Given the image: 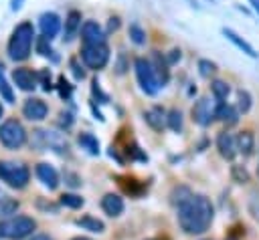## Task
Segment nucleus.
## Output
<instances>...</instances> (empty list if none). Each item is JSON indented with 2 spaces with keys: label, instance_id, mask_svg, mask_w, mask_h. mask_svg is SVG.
<instances>
[{
  "label": "nucleus",
  "instance_id": "1",
  "mask_svg": "<svg viewBox=\"0 0 259 240\" xmlns=\"http://www.w3.org/2000/svg\"><path fill=\"white\" fill-rule=\"evenodd\" d=\"M178 226L186 234H204L214 218V208L210 200L202 194H192L186 202L178 206Z\"/></svg>",
  "mask_w": 259,
  "mask_h": 240
},
{
  "label": "nucleus",
  "instance_id": "2",
  "mask_svg": "<svg viewBox=\"0 0 259 240\" xmlns=\"http://www.w3.org/2000/svg\"><path fill=\"white\" fill-rule=\"evenodd\" d=\"M34 42V26L32 22H20L8 40V56L12 61H26Z\"/></svg>",
  "mask_w": 259,
  "mask_h": 240
},
{
  "label": "nucleus",
  "instance_id": "3",
  "mask_svg": "<svg viewBox=\"0 0 259 240\" xmlns=\"http://www.w3.org/2000/svg\"><path fill=\"white\" fill-rule=\"evenodd\" d=\"M36 230V222L30 216H12L0 222V236L8 240H22L28 238Z\"/></svg>",
  "mask_w": 259,
  "mask_h": 240
},
{
  "label": "nucleus",
  "instance_id": "4",
  "mask_svg": "<svg viewBox=\"0 0 259 240\" xmlns=\"http://www.w3.org/2000/svg\"><path fill=\"white\" fill-rule=\"evenodd\" d=\"M30 147H34L38 151L51 149V151H57V153H67L69 143L61 133L47 131V129H34L32 135H30Z\"/></svg>",
  "mask_w": 259,
  "mask_h": 240
},
{
  "label": "nucleus",
  "instance_id": "5",
  "mask_svg": "<svg viewBox=\"0 0 259 240\" xmlns=\"http://www.w3.org/2000/svg\"><path fill=\"white\" fill-rule=\"evenodd\" d=\"M0 179L6 182L14 190H22L30 182V169L24 163L0 159Z\"/></svg>",
  "mask_w": 259,
  "mask_h": 240
},
{
  "label": "nucleus",
  "instance_id": "6",
  "mask_svg": "<svg viewBox=\"0 0 259 240\" xmlns=\"http://www.w3.org/2000/svg\"><path fill=\"white\" fill-rule=\"evenodd\" d=\"M28 139L24 125L18 119H6L0 125V143L6 149H20Z\"/></svg>",
  "mask_w": 259,
  "mask_h": 240
},
{
  "label": "nucleus",
  "instance_id": "7",
  "mask_svg": "<svg viewBox=\"0 0 259 240\" xmlns=\"http://www.w3.org/2000/svg\"><path fill=\"white\" fill-rule=\"evenodd\" d=\"M134 69H136V79H138L142 91L146 95H156L160 91V83H158V77L154 73V67H152L150 58L138 56L134 61Z\"/></svg>",
  "mask_w": 259,
  "mask_h": 240
},
{
  "label": "nucleus",
  "instance_id": "8",
  "mask_svg": "<svg viewBox=\"0 0 259 240\" xmlns=\"http://www.w3.org/2000/svg\"><path fill=\"white\" fill-rule=\"evenodd\" d=\"M81 61H83V65L87 69H93V71L103 69L107 65V61H109V46H107V42L83 46L81 48Z\"/></svg>",
  "mask_w": 259,
  "mask_h": 240
},
{
  "label": "nucleus",
  "instance_id": "9",
  "mask_svg": "<svg viewBox=\"0 0 259 240\" xmlns=\"http://www.w3.org/2000/svg\"><path fill=\"white\" fill-rule=\"evenodd\" d=\"M217 109H219V101H210V97H200L194 105H192V121L198 123L200 127H208L214 119H217Z\"/></svg>",
  "mask_w": 259,
  "mask_h": 240
},
{
  "label": "nucleus",
  "instance_id": "10",
  "mask_svg": "<svg viewBox=\"0 0 259 240\" xmlns=\"http://www.w3.org/2000/svg\"><path fill=\"white\" fill-rule=\"evenodd\" d=\"M81 40H83V46L103 44L105 42V32L95 20H85L81 24Z\"/></svg>",
  "mask_w": 259,
  "mask_h": 240
},
{
  "label": "nucleus",
  "instance_id": "11",
  "mask_svg": "<svg viewBox=\"0 0 259 240\" xmlns=\"http://www.w3.org/2000/svg\"><path fill=\"white\" fill-rule=\"evenodd\" d=\"M47 113H49V107H47V103H45L42 99H38V97H30V99H26L24 105H22V115H24L26 119H30V121H42V119L47 117Z\"/></svg>",
  "mask_w": 259,
  "mask_h": 240
},
{
  "label": "nucleus",
  "instance_id": "12",
  "mask_svg": "<svg viewBox=\"0 0 259 240\" xmlns=\"http://www.w3.org/2000/svg\"><path fill=\"white\" fill-rule=\"evenodd\" d=\"M12 81H14V85H16L20 91H32V89L36 87V83H38L36 73H32V71L26 69V67L14 69V71H12Z\"/></svg>",
  "mask_w": 259,
  "mask_h": 240
},
{
  "label": "nucleus",
  "instance_id": "13",
  "mask_svg": "<svg viewBox=\"0 0 259 240\" xmlns=\"http://www.w3.org/2000/svg\"><path fill=\"white\" fill-rule=\"evenodd\" d=\"M38 26H40L42 36L51 40V38H55V36L59 34V30H61V18H59V14H55V12H45V14H40V18H38Z\"/></svg>",
  "mask_w": 259,
  "mask_h": 240
},
{
  "label": "nucleus",
  "instance_id": "14",
  "mask_svg": "<svg viewBox=\"0 0 259 240\" xmlns=\"http://www.w3.org/2000/svg\"><path fill=\"white\" fill-rule=\"evenodd\" d=\"M217 149L219 153L225 157V159H233L239 151H237V141H235V135L229 133V131H221L219 137H217Z\"/></svg>",
  "mask_w": 259,
  "mask_h": 240
},
{
  "label": "nucleus",
  "instance_id": "15",
  "mask_svg": "<svg viewBox=\"0 0 259 240\" xmlns=\"http://www.w3.org/2000/svg\"><path fill=\"white\" fill-rule=\"evenodd\" d=\"M150 63H152V67H154V73H156V77H158L160 87H164V85L170 81V69H168L170 65H168L166 56H164V54H160L158 50H154V54H152Z\"/></svg>",
  "mask_w": 259,
  "mask_h": 240
},
{
  "label": "nucleus",
  "instance_id": "16",
  "mask_svg": "<svg viewBox=\"0 0 259 240\" xmlns=\"http://www.w3.org/2000/svg\"><path fill=\"white\" fill-rule=\"evenodd\" d=\"M123 198L119 194H105L101 198V210L109 216V218H117L123 212Z\"/></svg>",
  "mask_w": 259,
  "mask_h": 240
},
{
  "label": "nucleus",
  "instance_id": "17",
  "mask_svg": "<svg viewBox=\"0 0 259 240\" xmlns=\"http://www.w3.org/2000/svg\"><path fill=\"white\" fill-rule=\"evenodd\" d=\"M34 171H36V177L42 182V186H47L49 190H55L59 186V173H57V169L53 165H49V163H36Z\"/></svg>",
  "mask_w": 259,
  "mask_h": 240
},
{
  "label": "nucleus",
  "instance_id": "18",
  "mask_svg": "<svg viewBox=\"0 0 259 240\" xmlns=\"http://www.w3.org/2000/svg\"><path fill=\"white\" fill-rule=\"evenodd\" d=\"M223 34H225V38H227V40H231V42H233L241 52H245L247 56H251V58H257V56H259V54H257V50H255V48H253V46H251L243 36H239L233 28H227V26H225V28H223Z\"/></svg>",
  "mask_w": 259,
  "mask_h": 240
},
{
  "label": "nucleus",
  "instance_id": "19",
  "mask_svg": "<svg viewBox=\"0 0 259 240\" xmlns=\"http://www.w3.org/2000/svg\"><path fill=\"white\" fill-rule=\"evenodd\" d=\"M144 119H146V123H148L152 129L162 131L164 125H166V111H164L160 105H154V107H150V109L144 113Z\"/></svg>",
  "mask_w": 259,
  "mask_h": 240
},
{
  "label": "nucleus",
  "instance_id": "20",
  "mask_svg": "<svg viewBox=\"0 0 259 240\" xmlns=\"http://www.w3.org/2000/svg\"><path fill=\"white\" fill-rule=\"evenodd\" d=\"M81 12L79 10H69V14H67V18H65V30H63V38L65 40H71L75 34H77V30L81 28Z\"/></svg>",
  "mask_w": 259,
  "mask_h": 240
},
{
  "label": "nucleus",
  "instance_id": "21",
  "mask_svg": "<svg viewBox=\"0 0 259 240\" xmlns=\"http://www.w3.org/2000/svg\"><path fill=\"white\" fill-rule=\"evenodd\" d=\"M235 141H237V151L239 153H243V155H251L253 153V149H255V137H253V133L251 131H241L237 137H235Z\"/></svg>",
  "mask_w": 259,
  "mask_h": 240
},
{
  "label": "nucleus",
  "instance_id": "22",
  "mask_svg": "<svg viewBox=\"0 0 259 240\" xmlns=\"http://www.w3.org/2000/svg\"><path fill=\"white\" fill-rule=\"evenodd\" d=\"M217 119H221V121L227 123V125H235V123L239 121V111H237V107H233V105H229V103H219Z\"/></svg>",
  "mask_w": 259,
  "mask_h": 240
},
{
  "label": "nucleus",
  "instance_id": "23",
  "mask_svg": "<svg viewBox=\"0 0 259 240\" xmlns=\"http://www.w3.org/2000/svg\"><path fill=\"white\" fill-rule=\"evenodd\" d=\"M75 224H77L79 228L89 230V232H95V234H101V232L105 230V224H103L101 220L93 218V216H81V218L75 220Z\"/></svg>",
  "mask_w": 259,
  "mask_h": 240
},
{
  "label": "nucleus",
  "instance_id": "24",
  "mask_svg": "<svg viewBox=\"0 0 259 240\" xmlns=\"http://www.w3.org/2000/svg\"><path fill=\"white\" fill-rule=\"evenodd\" d=\"M18 210V202L14 198H8V196H0V222L12 218Z\"/></svg>",
  "mask_w": 259,
  "mask_h": 240
},
{
  "label": "nucleus",
  "instance_id": "25",
  "mask_svg": "<svg viewBox=\"0 0 259 240\" xmlns=\"http://www.w3.org/2000/svg\"><path fill=\"white\" fill-rule=\"evenodd\" d=\"M210 91H212V97H214L219 103H225V101H227V97H229V93H231V87H229V83H227V81L214 79V81L210 83Z\"/></svg>",
  "mask_w": 259,
  "mask_h": 240
},
{
  "label": "nucleus",
  "instance_id": "26",
  "mask_svg": "<svg viewBox=\"0 0 259 240\" xmlns=\"http://www.w3.org/2000/svg\"><path fill=\"white\" fill-rule=\"evenodd\" d=\"M77 141H79V145H81L87 153H91V155H97V153H99V141H97L95 135H91V133H79Z\"/></svg>",
  "mask_w": 259,
  "mask_h": 240
},
{
  "label": "nucleus",
  "instance_id": "27",
  "mask_svg": "<svg viewBox=\"0 0 259 240\" xmlns=\"http://www.w3.org/2000/svg\"><path fill=\"white\" fill-rule=\"evenodd\" d=\"M166 125L174 131V133H180L182 127H184V119H182V111L180 109H170L166 113Z\"/></svg>",
  "mask_w": 259,
  "mask_h": 240
},
{
  "label": "nucleus",
  "instance_id": "28",
  "mask_svg": "<svg viewBox=\"0 0 259 240\" xmlns=\"http://www.w3.org/2000/svg\"><path fill=\"white\" fill-rule=\"evenodd\" d=\"M119 182V188L125 192V194H130V196H140L142 192H144V186L138 182V179H134V177H117Z\"/></svg>",
  "mask_w": 259,
  "mask_h": 240
},
{
  "label": "nucleus",
  "instance_id": "29",
  "mask_svg": "<svg viewBox=\"0 0 259 240\" xmlns=\"http://www.w3.org/2000/svg\"><path fill=\"white\" fill-rule=\"evenodd\" d=\"M251 105H253L251 93L245 91V89L237 91V111H239V113H247V111L251 109Z\"/></svg>",
  "mask_w": 259,
  "mask_h": 240
},
{
  "label": "nucleus",
  "instance_id": "30",
  "mask_svg": "<svg viewBox=\"0 0 259 240\" xmlns=\"http://www.w3.org/2000/svg\"><path fill=\"white\" fill-rule=\"evenodd\" d=\"M0 97L6 103H14V93H12V89H10V85H8L6 77H4V67L2 65H0Z\"/></svg>",
  "mask_w": 259,
  "mask_h": 240
},
{
  "label": "nucleus",
  "instance_id": "31",
  "mask_svg": "<svg viewBox=\"0 0 259 240\" xmlns=\"http://www.w3.org/2000/svg\"><path fill=\"white\" fill-rule=\"evenodd\" d=\"M61 206H65V208H71V210H77V208H81L85 202H83V198L81 196H77V194H63L61 196Z\"/></svg>",
  "mask_w": 259,
  "mask_h": 240
},
{
  "label": "nucleus",
  "instance_id": "32",
  "mask_svg": "<svg viewBox=\"0 0 259 240\" xmlns=\"http://www.w3.org/2000/svg\"><path fill=\"white\" fill-rule=\"evenodd\" d=\"M130 38L136 42V44H146V30L140 26V24H130Z\"/></svg>",
  "mask_w": 259,
  "mask_h": 240
},
{
  "label": "nucleus",
  "instance_id": "33",
  "mask_svg": "<svg viewBox=\"0 0 259 240\" xmlns=\"http://www.w3.org/2000/svg\"><path fill=\"white\" fill-rule=\"evenodd\" d=\"M190 196H192V192H190L188 188H184V186L174 188V192H172V204L180 206V204H182V202H186Z\"/></svg>",
  "mask_w": 259,
  "mask_h": 240
},
{
  "label": "nucleus",
  "instance_id": "34",
  "mask_svg": "<svg viewBox=\"0 0 259 240\" xmlns=\"http://www.w3.org/2000/svg\"><path fill=\"white\" fill-rule=\"evenodd\" d=\"M198 73H200L202 77H210V75L217 73V65H214L212 61H208V58H200V61H198Z\"/></svg>",
  "mask_w": 259,
  "mask_h": 240
},
{
  "label": "nucleus",
  "instance_id": "35",
  "mask_svg": "<svg viewBox=\"0 0 259 240\" xmlns=\"http://www.w3.org/2000/svg\"><path fill=\"white\" fill-rule=\"evenodd\" d=\"M231 175H233V179L239 182V184H247V182H249V173H247V169H245L243 165H233Z\"/></svg>",
  "mask_w": 259,
  "mask_h": 240
},
{
  "label": "nucleus",
  "instance_id": "36",
  "mask_svg": "<svg viewBox=\"0 0 259 240\" xmlns=\"http://www.w3.org/2000/svg\"><path fill=\"white\" fill-rule=\"evenodd\" d=\"M249 214L253 216V220H257L259 222V196L257 194H253L251 196V200H249Z\"/></svg>",
  "mask_w": 259,
  "mask_h": 240
},
{
  "label": "nucleus",
  "instance_id": "37",
  "mask_svg": "<svg viewBox=\"0 0 259 240\" xmlns=\"http://www.w3.org/2000/svg\"><path fill=\"white\" fill-rule=\"evenodd\" d=\"M36 48H38V52H40L42 56L53 54V48H51V44H49V38H45V36H40V38L36 40Z\"/></svg>",
  "mask_w": 259,
  "mask_h": 240
},
{
  "label": "nucleus",
  "instance_id": "38",
  "mask_svg": "<svg viewBox=\"0 0 259 240\" xmlns=\"http://www.w3.org/2000/svg\"><path fill=\"white\" fill-rule=\"evenodd\" d=\"M36 79H40V83H42V89H45V91H49V89H51V73L40 71V73L36 75Z\"/></svg>",
  "mask_w": 259,
  "mask_h": 240
},
{
  "label": "nucleus",
  "instance_id": "39",
  "mask_svg": "<svg viewBox=\"0 0 259 240\" xmlns=\"http://www.w3.org/2000/svg\"><path fill=\"white\" fill-rule=\"evenodd\" d=\"M91 89H93V95H95V97H99V99H101L103 103L107 101V95H105V93L101 91V87H99V83H97V79H93V83H91Z\"/></svg>",
  "mask_w": 259,
  "mask_h": 240
},
{
  "label": "nucleus",
  "instance_id": "40",
  "mask_svg": "<svg viewBox=\"0 0 259 240\" xmlns=\"http://www.w3.org/2000/svg\"><path fill=\"white\" fill-rule=\"evenodd\" d=\"M65 184L71 188H77V186H81V177L75 173H65Z\"/></svg>",
  "mask_w": 259,
  "mask_h": 240
},
{
  "label": "nucleus",
  "instance_id": "41",
  "mask_svg": "<svg viewBox=\"0 0 259 240\" xmlns=\"http://www.w3.org/2000/svg\"><path fill=\"white\" fill-rule=\"evenodd\" d=\"M59 117H61V119H59V125H61V127L69 129V127L73 125V117H71V113H61Z\"/></svg>",
  "mask_w": 259,
  "mask_h": 240
},
{
  "label": "nucleus",
  "instance_id": "42",
  "mask_svg": "<svg viewBox=\"0 0 259 240\" xmlns=\"http://www.w3.org/2000/svg\"><path fill=\"white\" fill-rule=\"evenodd\" d=\"M59 85H61V95L69 99V97H71V87H69V83H67V81L61 77V79H59Z\"/></svg>",
  "mask_w": 259,
  "mask_h": 240
},
{
  "label": "nucleus",
  "instance_id": "43",
  "mask_svg": "<svg viewBox=\"0 0 259 240\" xmlns=\"http://www.w3.org/2000/svg\"><path fill=\"white\" fill-rule=\"evenodd\" d=\"M71 69H73V75H75L77 79H83V77H85V71H83V69L77 65V61H75V58L71 61Z\"/></svg>",
  "mask_w": 259,
  "mask_h": 240
},
{
  "label": "nucleus",
  "instance_id": "44",
  "mask_svg": "<svg viewBox=\"0 0 259 240\" xmlns=\"http://www.w3.org/2000/svg\"><path fill=\"white\" fill-rule=\"evenodd\" d=\"M117 28H119V18H117V16H111V18H109V24H107V30L113 32V30H117Z\"/></svg>",
  "mask_w": 259,
  "mask_h": 240
},
{
  "label": "nucleus",
  "instance_id": "45",
  "mask_svg": "<svg viewBox=\"0 0 259 240\" xmlns=\"http://www.w3.org/2000/svg\"><path fill=\"white\" fill-rule=\"evenodd\" d=\"M172 54L170 56H166V61H168V65H172V63H176V61H180V48H174V50H170Z\"/></svg>",
  "mask_w": 259,
  "mask_h": 240
},
{
  "label": "nucleus",
  "instance_id": "46",
  "mask_svg": "<svg viewBox=\"0 0 259 240\" xmlns=\"http://www.w3.org/2000/svg\"><path fill=\"white\" fill-rule=\"evenodd\" d=\"M30 240H53V238H51L49 234H34Z\"/></svg>",
  "mask_w": 259,
  "mask_h": 240
},
{
  "label": "nucleus",
  "instance_id": "47",
  "mask_svg": "<svg viewBox=\"0 0 259 240\" xmlns=\"http://www.w3.org/2000/svg\"><path fill=\"white\" fill-rule=\"evenodd\" d=\"M249 4H251V8H253V10L259 14V0H249Z\"/></svg>",
  "mask_w": 259,
  "mask_h": 240
},
{
  "label": "nucleus",
  "instance_id": "48",
  "mask_svg": "<svg viewBox=\"0 0 259 240\" xmlns=\"http://www.w3.org/2000/svg\"><path fill=\"white\" fill-rule=\"evenodd\" d=\"M20 2H22V0H12V6H10V8H12V10H18V8H20Z\"/></svg>",
  "mask_w": 259,
  "mask_h": 240
},
{
  "label": "nucleus",
  "instance_id": "49",
  "mask_svg": "<svg viewBox=\"0 0 259 240\" xmlns=\"http://www.w3.org/2000/svg\"><path fill=\"white\" fill-rule=\"evenodd\" d=\"M71 240H91V238H85V236H75V238H71Z\"/></svg>",
  "mask_w": 259,
  "mask_h": 240
},
{
  "label": "nucleus",
  "instance_id": "50",
  "mask_svg": "<svg viewBox=\"0 0 259 240\" xmlns=\"http://www.w3.org/2000/svg\"><path fill=\"white\" fill-rule=\"evenodd\" d=\"M2 115H4V109H2V103H0V119H2Z\"/></svg>",
  "mask_w": 259,
  "mask_h": 240
},
{
  "label": "nucleus",
  "instance_id": "51",
  "mask_svg": "<svg viewBox=\"0 0 259 240\" xmlns=\"http://www.w3.org/2000/svg\"><path fill=\"white\" fill-rule=\"evenodd\" d=\"M150 240H166V238H150Z\"/></svg>",
  "mask_w": 259,
  "mask_h": 240
}]
</instances>
